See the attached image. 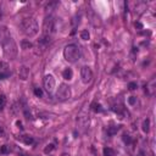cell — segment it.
<instances>
[{
	"label": "cell",
	"instance_id": "obj_30",
	"mask_svg": "<svg viewBox=\"0 0 156 156\" xmlns=\"http://www.w3.org/2000/svg\"><path fill=\"white\" fill-rule=\"evenodd\" d=\"M4 134H5V132H4V128L0 127V137H3Z\"/></svg>",
	"mask_w": 156,
	"mask_h": 156
},
{
	"label": "cell",
	"instance_id": "obj_25",
	"mask_svg": "<svg viewBox=\"0 0 156 156\" xmlns=\"http://www.w3.org/2000/svg\"><path fill=\"white\" fill-rule=\"evenodd\" d=\"M34 94L38 96V98H42V96H43V90L40 88H34Z\"/></svg>",
	"mask_w": 156,
	"mask_h": 156
},
{
	"label": "cell",
	"instance_id": "obj_2",
	"mask_svg": "<svg viewBox=\"0 0 156 156\" xmlns=\"http://www.w3.org/2000/svg\"><path fill=\"white\" fill-rule=\"evenodd\" d=\"M63 57L68 62H77L78 59L81 57V50L76 44H68L63 49Z\"/></svg>",
	"mask_w": 156,
	"mask_h": 156
},
{
	"label": "cell",
	"instance_id": "obj_12",
	"mask_svg": "<svg viewBox=\"0 0 156 156\" xmlns=\"http://www.w3.org/2000/svg\"><path fill=\"white\" fill-rule=\"evenodd\" d=\"M18 140L23 141V143L27 144V145H32L34 143L33 137H31V135H21V137H18Z\"/></svg>",
	"mask_w": 156,
	"mask_h": 156
},
{
	"label": "cell",
	"instance_id": "obj_17",
	"mask_svg": "<svg viewBox=\"0 0 156 156\" xmlns=\"http://www.w3.org/2000/svg\"><path fill=\"white\" fill-rule=\"evenodd\" d=\"M81 38L83 40H88L90 38V33L88 32V29H83L81 32Z\"/></svg>",
	"mask_w": 156,
	"mask_h": 156
},
{
	"label": "cell",
	"instance_id": "obj_28",
	"mask_svg": "<svg viewBox=\"0 0 156 156\" xmlns=\"http://www.w3.org/2000/svg\"><path fill=\"white\" fill-rule=\"evenodd\" d=\"M123 140H125L126 143H131V138H129V135H123Z\"/></svg>",
	"mask_w": 156,
	"mask_h": 156
},
{
	"label": "cell",
	"instance_id": "obj_20",
	"mask_svg": "<svg viewBox=\"0 0 156 156\" xmlns=\"http://www.w3.org/2000/svg\"><path fill=\"white\" fill-rule=\"evenodd\" d=\"M10 150H11L10 145H3V146H1V149H0V153L4 154V155H6V154L10 153Z\"/></svg>",
	"mask_w": 156,
	"mask_h": 156
},
{
	"label": "cell",
	"instance_id": "obj_23",
	"mask_svg": "<svg viewBox=\"0 0 156 156\" xmlns=\"http://www.w3.org/2000/svg\"><path fill=\"white\" fill-rule=\"evenodd\" d=\"M56 5H57L56 3H50L49 5H47V7H45V10H47V12H50V11L53 10V7H55Z\"/></svg>",
	"mask_w": 156,
	"mask_h": 156
},
{
	"label": "cell",
	"instance_id": "obj_18",
	"mask_svg": "<svg viewBox=\"0 0 156 156\" xmlns=\"http://www.w3.org/2000/svg\"><path fill=\"white\" fill-rule=\"evenodd\" d=\"M149 129H150V120L146 118V120L143 122V131L145 133H149Z\"/></svg>",
	"mask_w": 156,
	"mask_h": 156
},
{
	"label": "cell",
	"instance_id": "obj_33",
	"mask_svg": "<svg viewBox=\"0 0 156 156\" xmlns=\"http://www.w3.org/2000/svg\"><path fill=\"white\" fill-rule=\"evenodd\" d=\"M0 17H1V10H0Z\"/></svg>",
	"mask_w": 156,
	"mask_h": 156
},
{
	"label": "cell",
	"instance_id": "obj_24",
	"mask_svg": "<svg viewBox=\"0 0 156 156\" xmlns=\"http://www.w3.org/2000/svg\"><path fill=\"white\" fill-rule=\"evenodd\" d=\"M137 87H138V84H137V82H131L129 84H128V89L129 90H135Z\"/></svg>",
	"mask_w": 156,
	"mask_h": 156
},
{
	"label": "cell",
	"instance_id": "obj_10",
	"mask_svg": "<svg viewBox=\"0 0 156 156\" xmlns=\"http://www.w3.org/2000/svg\"><path fill=\"white\" fill-rule=\"evenodd\" d=\"M155 83H156V81L155 79H151L149 83L145 85V91H146V94H148L149 96H153L155 94V90H156Z\"/></svg>",
	"mask_w": 156,
	"mask_h": 156
},
{
	"label": "cell",
	"instance_id": "obj_29",
	"mask_svg": "<svg viewBox=\"0 0 156 156\" xmlns=\"http://www.w3.org/2000/svg\"><path fill=\"white\" fill-rule=\"evenodd\" d=\"M135 28H139V29H143V25L140 22H135Z\"/></svg>",
	"mask_w": 156,
	"mask_h": 156
},
{
	"label": "cell",
	"instance_id": "obj_22",
	"mask_svg": "<svg viewBox=\"0 0 156 156\" xmlns=\"http://www.w3.org/2000/svg\"><path fill=\"white\" fill-rule=\"evenodd\" d=\"M91 109H93L95 112H101V111H103L101 105H100V104H96V103H94L93 105H91Z\"/></svg>",
	"mask_w": 156,
	"mask_h": 156
},
{
	"label": "cell",
	"instance_id": "obj_9",
	"mask_svg": "<svg viewBox=\"0 0 156 156\" xmlns=\"http://www.w3.org/2000/svg\"><path fill=\"white\" fill-rule=\"evenodd\" d=\"M10 76V71H9V66L6 62H0V79H4Z\"/></svg>",
	"mask_w": 156,
	"mask_h": 156
},
{
	"label": "cell",
	"instance_id": "obj_7",
	"mask_svg": "<svg viewBox=\"0 0 156 156\" xmlns=\"http://www.w3.org/2000/svg\"><path fill=\"white\" fill-rule=\"evenodd\" d=\"M43 84H44V88H45V90H47L48 93H53L54 89H55V87H56V81H55L54 76L47 75L44 77V79H43Z\"/></svg>",
	"mask_w": 156,
	"mask_h": 156
},
{
	"label": "cell",
	"instance_id": "obj_6",
	"mask_svg": "<svg viewBox=\"0 0 156 156\" xmlns=\"http://www.w3.org/2000/svg\"><path fill=\"white\" fill-rule=\"evenodd\" d=\"M81 79L84 84H88L93 79V71L88 66H83L81 68Z\"/></svg>",
	"mask_w": 156,
	"mask_h": 156
},
{
	"label": "cell",
	"instance_id": "obj_15",
	"mask_svg": "<svg viewBox=\"0 0 156 156\" xmlns=\"http://www.w3.org/2000/svg\"><path fill=\"white\" fill-rule=\"evenodd\" d=\"M103 153H104V156H115V150L111 148H107V146L104 148Z\"/></svg>",
	"mask_w": 156,
	"mask_h": 156
},
{
	"label": "cell",
	"instance_id": "obj_5",
	"mask_svg": "<svg viewBox=\"0 0 156 156\" xmlns=\"http://www.w3.org/2000/svg\"><path fill=\"white\" fill-rule=\"evenodd\" d=\"M56 96L60 100H67L71 98V88L67 84H60L56 91Z\"/></svg>",
	"mask_w": 156,
	"mask_h": 156
},
{
	"label": "cell",
	"instance_id": "obj_3",
	"mask_svg": "<svg viewBox=\"0 0 156 156\" xmlns=\"http://www.w3.org/2000/svg\"><path fill=\"white\" fill-rule=\"evenodd\" d=\"M3 49H4V55L10 59V60H12V59L16 57L17 55V45L15 43V40H13L12 38H9L5 43H3Z\"/></svg>",
	"mask_w": 156,
	"mask_h": 156
},
{
	"label": "cell",
	"instance_id": "obj_14",
	"mask_svg": "<svg viewBox=\"0 0 156 156\" xmlns=\"http://www.w3.org/2000/svg\"><path fill=\"white\" fill-rule=\"evenodd\" d=\"M21 48L25 49V50H27V49L33 48V44H32L29 40H22V42H21Z\"/></svg>",
	"mask_w": 156,
	"mask_h": 156
},
{
	"label": "cell",
	"instance_id": "obj_19",
	"mask_svg": "<svg viewBox=\"0 0 156 156\" xmlns=\"http://www.w3.org/2000/svg\"><path fill=\"white\" fill-rule=\"evenodd\" d=\"M6 105V96L5 95H0V111H3L4 107Z\"/></svg>",
	"mask_w": 156,
	"mask_h": 156
},
{
	"label": "cell",
	"instance_id": "obj_13",
	"mask_svg": "<svg viewBox=\"0 0 156 156\" xmlns=\"http://www.w3.org/2000/svg\"><path fill=\"white\" fill-rule=\"evenodd\" d=\"M62 77H63V79H66V81L72 79L73 71L71 70V68H65V70H63V72H62Z\"/></svg>",
	"mask_w": 156,
	"mask_h": 156
},
{
	"label": "cell",
	"instance_id": "obj_21",
	"mask_svg": "<svg viewBox=\"0 0 156 156\" xmlns=\"http://www.w3.org/2000/svg\"><path fill=\"white\" fill-rule=\"evenodd\" d=\"M55 149V146H54V144H48L47 146H45V149H44V154H50L51 151Z\"/></svg>",
	"mask_w": 156,
	"mask_h": 156
},
{
	"label": "cell",
	"instance_id": "obj_8",
	"mask_svg": "<svg viewBox=\"0 0 156 156\" xmlns=\"http://www.w3.org/2000/svg\"><path fill=\"white\" fill-rule=\"evenodd\" d=\"M9 38H11L9 28L6 26H0V44L5 43Z\"/></svg>",
	"mask_w": 156,
	"mask_h": 156
},
{
	"label": "cell",
	"instance_id": "obj_16",
	"mask_svg": "<svg viewBox=\"0 0 156 156\" xmlns=\"http://www.w3.org/2000/svg\"><path fill=\"white\" fill-rule=\"evenodd\" d=\"M118 129H120V126H115V127H110L107 129V134L109 135H115L116 133L118 132Z\"/></svg>",
	"mask_w": 156,
	"mask_h": 156
},
{
	"label": "cell",
	"instance_id": "obj_26",
	"mask_svg": "<svg viewBox=\"0 0 156 156\" xmlns=\"http://www.w3.org/2000/svg\"><path fill=\"white\" fill-rule=\"evenodd\" d=\"M128 103H129L131 105H134L137 103V98H135V96H131V98L128 99Z\"/></svg>",
	"mask_w": 156,
	"mask_h": 156
},
{
	"label": "cell",
	"instance_id": "obj_11",
	"mask_svg": "<svg viewBox=\"0 0 156 156\" xmlns=\"http://www.w3.org/2000/svg\"><path fill=\"white\" fill-rule=\"evenodd\" d=\"M28 76H29V70L26 66H21L20 70H18V77H20V79L27 81Z\"/></svg>",
	"mask_w": 156,
	"mask_h": 156
},
{
	"label": "cell",
	"instance_id": "obj_1",
	"mask_svg": "<svg viewBox=\"0 0 156 156\" xmlns=\"http://www.w3.org/2000/svg\"><path fill=\"white\" fill-rule=\"evenodd\" d=\"M21 31L27 35V37H34L39 31L38 23L34 18L32 17H27L23 18L21 22Z\"/></svg>",
	"mask_w": 156,
	"mask_h": 156
},
{
	"label": "cell",
	"instance_id": "obj_31",
	"mask_svg": "<svg viewBox=\"0 0 156 156\" xmlns=\"http://www.w3.org/2000/svg\"><path fill=\"white\" fill-rule=\"evenodd\" d=\"M16 125L18 126V128H21V129H22V123L20 121H16Z\"/></svg>",
	"mask_w": 156,
	"mask_h": 156
},
{
	"label": "cell",
	"instance_id": "obj_4",
	"mask_svg": "<svg viewBox=\"0 0 156 156\" xmlns=\"http://www.w3.org/2000/svg\"><path fill=\"white\" fill-rule=\"evenodd\" d=\"M55 29V21L51 16H47L43 21V37H48L50 38V35L54 33Z\"/></svg>",
	"mask_w": 156,
	"mask_h": 156
},
{
	"label": "cell",
	"instance_id": "obj_27",
	"mask_svg": "<svg viewBox=\"0 0 156 156\" xmlns=\"http://www.w3.org/2000/svg\"><path fill=\"white\" fill-rule=\"evenodd\" d=\"M113 111L117 112V113H121V112L123 111V107H122V106H115V107H113Z\"/></svg>",
	"mask_w": 156,
	"mask_h": 156
},
{
	"label": "cell",
	"instance_id": "obj_32",
	"mask_svg": "<svg viewBox=\"0 0 156 156\" xmlns=\"http://www.w3.org/2000/svg\"><path fill=\"white\" fill-rule=\"evenodd\" d=\"M61 156H71V155H70V154H62Z\"/></svg>",
	"mask_w": 156,
	"mask_h": 156
}]
</instances>
